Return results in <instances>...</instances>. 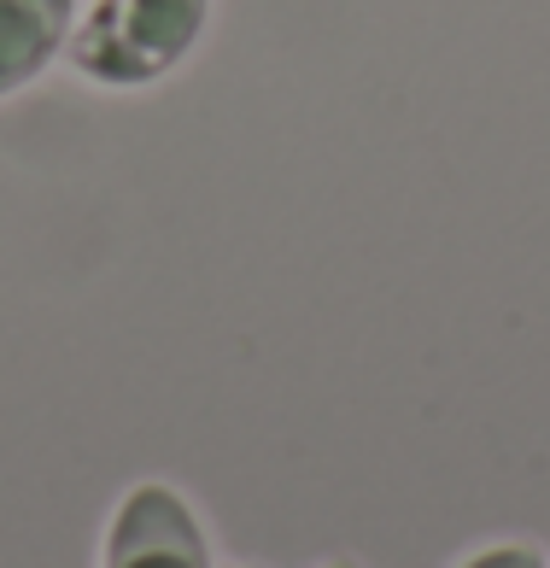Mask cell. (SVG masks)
<instances>
[{"mask_svg":"<svg viewBox=\"0 0 550 568\" xmlns=\"http://www.w3.org/2000/svg\"><path fill=\"white\" fill-rule=\"evenodd\" d=\"M211 0H94L71 36V65L105 89H135L200 41Z\"/></svg>","mask_w":550,"mask_h":568,"instance_id":"1","label":"cell"},{"mask_svg":"<svg viewBox=\"0 0 550 568\" xmlns=\"http://www.w3.org/2000/svg\"><path fill=\"white\" fill-rule=\"evenodd\" d=\"M105 568H211V551L171 487H135L105 534Z\"/></svg>","mask_w":550,"mask_h":568,"instance_id":"2","label":"cell"},{"mask_svg":"<svg viewBox=\"0 0 550 568\" xmlns=\"http://www.w3.org/2000/svg\"><path fill=\"white\" fill-rule=\"evenodd\" d=\"M71 41V0H0V94L24 89Z\"/></svg>","mask_w":550,"mask_h":568,"instance_id":"3","label":"cell"},{"mask_svg":"<svg viewBox=\"0 0 550 568\" xmlns=\"http://www.w3.org/2000/svg\"><path fill=\"white\" fill-rule=\"evenodd\" d=\"M462 568H544V562H539V551H527V545H498V551H480Z\"/></svg>","mask_w":550,"mask_h":568,"instance_id":"4","label":"cell"},{"mask_svg":"<svg viewBox=\"0 0 550 568\" xmlns=\"http://www.w3.org/2000/svg\"><path fill=\"white\" fill-rule=\"evenodd\" d=\"M334 568H346V562H334Z\"/></svg>","mask_w":550,"mask_h":568,"instance_id":"5","label":"cell"}]
</instances>
